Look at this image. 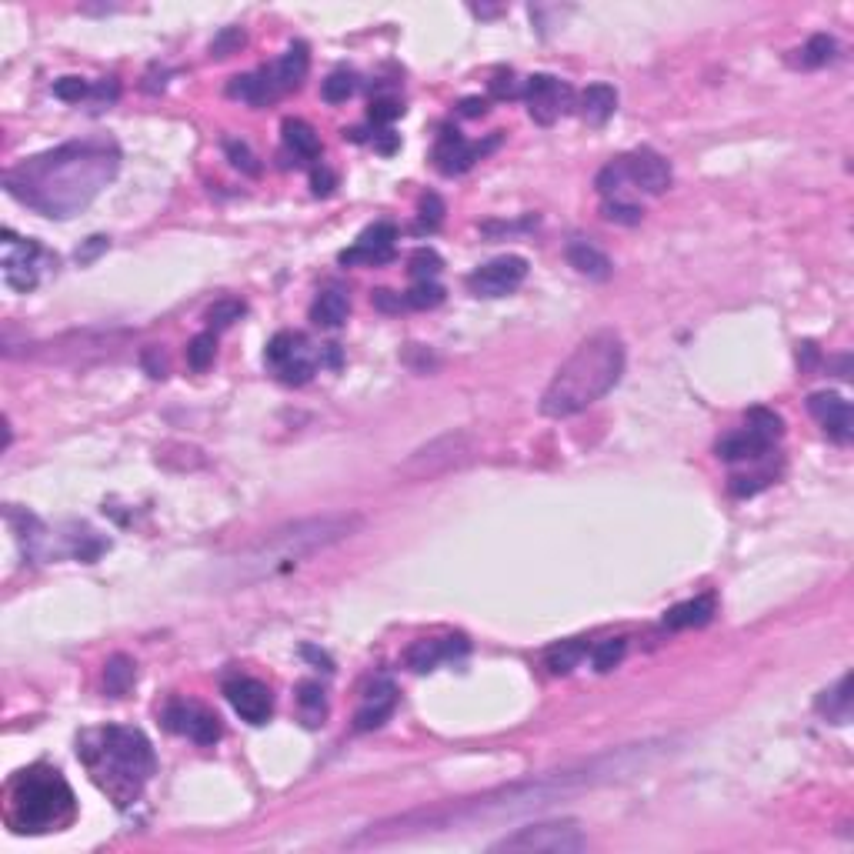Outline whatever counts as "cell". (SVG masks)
<instances>
[{"label":"cell","instance_id":"cell-1","mask_svg":"<svg viewBox=\"0 0 854 854\" xmlns=\"http://www.w3.org/2000/svg\"><path fill=\"white\" fill-rule=\"evenodd\" d=\"M121 171V151L107 137H87V141H67L44 154L14 164L4 174V187L14 201L31 211L67 221V217L87 211L94 197L104 191Z\"/></svg>","mask_w":854,"mask_h":854},{"label":"cell","instance_id":"cell-2","mask_svg":"<svg viewBox=\"0 0 854 854\" xmlns=\"http://www.w3.org/2000/svg\"><path fill=\"white\" fill-rule=\"evenodd\" d=\"M364 528V518L354 511H334V514H314V518H301L284 528H274L261 534L254 544L237 554L231 561V584H254L264 578H274L281 571H291L314 554H321L334 544L354 538Z\"/></svg>","mask_w":854,"mask_h":854},{"label":"cell","instance_id":"cell-3","mask_svg":"<svg viewBox=\"0 0 854 854\" xmlns=\"http://www.w3.org/2000/svg\"><path fill=\"white\" fill-rule=\"evenodd\" d=\"M624 374V341L614 331H594L574 347V354L554 371L541 394V414L564 421L588 411L594 401L614 391Z\"/></svg>","mask_w":854,"mask_h":854},{"label":"cell","instance_id":"cell-4","mask_svg":"<svg viewBox=\"0 0 854 854\" xmlns=\"http://www.w3.org/2000/svg\"><path fill=\"white\" fill-rule=\"evenodd\" d=\"M77 754L84 758L94 781L101 784V791L117 808H127L157 768L154 748L144 738V731L121 728V724L97 731V744L84 741V748H77Z\"/></svg>","mask_w":854,"mask_h":854},{"label":"cell","instance_id":"cell-5","mask_svg":"<svg viewBox=\"0 0 854 854\" xmlns=\"http://www.w3.org/2000/svg\"><path fill=\"white\" fill-rule=\"evenodd\" d=\"M74 791L57 768H24L7 784V821L21 834L61 831L74 821Z\"/></svg>","mask_w":854,"mask_h":854},{"label":"cell","instance_id":"cell-6","mask_svg":"<svg viewBox=\"0 0 854 854\" xmlns=\"http://www.w3.org/2000/svg\"><path fill=\"white\" fill-rule=\"evenodd\" d=\"M588 848L578 821H541L524 824V828L504 834L501 841L491 844V851H511V854H578Z\"/></svg>","mask_w":854,"mask_h":854},{"label":"cell","instance_id":"cell-7","mask_svg":"<svg viewBox=\"0 0 854 854\" xmlns=\"http://www.w3.org/2000/svg\"><path fill=\"white\" fill-rule=\"evenodd\" d=\"M474 451H478V444H474L468 431H451V434H441V438L421 444V448L397 468V474L407 481H434V478H441V474L468 464L474 458Z\"/></svg>","mask_w":854,"mask_h":854},{"label":"cell","instance_id":"cell-8","mask_svg":"<svg viewBox=\"0 0 854 854\" xmlns=\"http://www.w3.org/2000/svg\"><path fill=\"white\" fill-rule=\"evenodd\" d=\"M264 361L274 367V374L281 377L284 384L291 387H301L314 377L317 371V357L307 344L304 334H294V331H281L267 341V351H264Z\"/></svg>","mask_w":854,"mask_h":854},{"label":"cell","instance_id":"cell-9","mask_svg":"<svg viewBox=\"0 0 854 854\" xmlns=\"http://www.w3.org/2000/svg\"><path fill=\"white\" fill-rule=\"evenodd\" d=\"M4 284L17 294H27L41 284V267H44V247L31 241V237H17L14 231H4Z\"/></svg>","mask_w":854,"mask_h":854},{"label":"cell","instance_id":"cell-10","mask_svg":"<svg viewBox=\"0 0 854 854\" xmlns=\"http://www.w3.org/2000/svg\"><path fill=\"white\" fill-rule=\"evenodd\" d=\"M524 101H528V114L534 121L548 127L574 107V91L571 84H564L551 74H534L524 84Z\"/></svg>","mask_w":854,"mask_h":854},{"label":"cell","instance_id":"cell-11","mask_svg":"<svg viewBox=\"0 0 854 854\" xmlns=\"http://www.w3.org/2000/svg\"><path fill=\"white\" fill-rule=\"evenodd\" d=\"M528 277V261L521 254H504V257H494L484 267H478L471 277H468V287L471 294L478 297H504L511 291H518Z\"/></svg>","mask_w":854,"mask_h":854},{"label":"cell","instance_id":"cell-12","mask_svg":"<svg viewBox=\"0 0 854 854\" xmlns=\"http://www.w3.org/2000/svg\"><path fill=\"white\" fill-rule=\"evenodd\" d=\"M498 144H501V134H494L488 144H468L458 131H444L438 137V144H434L431 161H434V167H438L441 174L454 177V174H464L474 161H478V157L494 151Z\"/></svg>","mask_w":854,"mask_h":854},{"label":"cell","instance_id":"cell-13","mask_svg":"<svg viewBox=\"0 0 854 854\" xmlns=\"http://www.w3.org/2000/svg\"><path fill=\"white\" fill-rule=\"evenodd\" d=\"M224 694L231 708L241 714L247 724H267L274 714V694L264 681L257 678H231L224 684Z\"/></svg>","mask_w":854,"mask_h":854},{"label":"cell","instance_id":"cell-14","mask_svg":"<svg viewBox=\"0 0 854 854\" xmlns=\"http://www.w3.org/2000/svg\"><path fill=\"white\" fill-rule=\"evenodd\" d=\"M394 244H397V227L391 221H377V224L367 227L361 237H357L354 247L341 251V264H347V267H354V264H367V267L387 264L394 257Z\"/></svg>","mask_w":854,"mask_h":854},{"label":"cell","instance_id":"cell-15","mask_svg":"<svg viewBox=\"0 0 854 854\" xmlns=\"http://www.w3.org/2000/svg\"><path fill=\"white\" fill-rule=\"evenodd\" d=\"M164 724L177 734H187L197 744H214L221 738V718L214 711L201 708V704H184L174 701L171 708L164 711Z\"/></svg>","mask_w":854,"mask_h":854},{"label":"cell","instance_id":"cell-16","mask_svg":"<svg viewBox=\"0 0 854 854\" xmlns=\"http://www.w3.org/2000/svg\"><path fill=\"white\" fill-rule=\"evenodd\" d=\"M808 411L811 417L824 427L831 441L848 444L854 438V417H851V404L844 401L841 394L834 391H818L808 397Z\"/></svg>","mask_w":854,"mask_h":854},{"label":"cell","instance_id":"cell-17","mask_svg":"<svg viewBox=\"0 0 854 854\" xmlns=\"http://www.w3.org/2000/svg\"><path fill=\"white\" fill-rule=\"evenodd\" d=\"M621 161H624L628 181L638 184L644 194H664L671 187V177H674L671 164L664 161L658 151H651V147H641V151L621 157Z\"/></svg>","mask_w":854,"mask_h":854},{"label":"cell","instance_id":"cell-18","mask_svg":"<svg viewBox=\"0 0 854 854\" xmlns=\"http://www.w3.org/2000/svg\"><path fill=\"white\" fill-rule=\"evenodd\" d=\"M464 651H468V641H464V638H431V641L411 644L407 654H404V661H407V668H411V671L424 674V671L438 668L441 661L458 658V654H464Z\"/></svg>","mask_w":854,"mask_h":854},{"label":"cell","instance_id":"cell-19","mask_svg":"<svg viewBox=\"0 0 854 854\" xmlns=\"http://www.w3.org/2000/svg\"><path fill=\"white\" fill-rule=\"evenodd\" d=\"M277 94H281V87H277L274 67H261V71H254V74H237V77H231V84H227V97L244 101L251 107L271 104Z\"/></svg>","mask_w":854,"mask_h":854},{"label":"cell","instance_id":"cell-20","mask_svg":"<svg viewBox=\"0 0 854 854\" xmlns=\"http://www.w3.org/2000/svg\"><path fill=\"white\" fill-rule=\"evenodd\" d=\"M397 708V688L391 681H377L371 691L364 694L361 708L354 714V728L357 731H374L391 718Z\"/></svg>","mask_w":854,"mask_h":854},{"label":"cell","instance_id":"cell-21","mask_svg":"<svg viewBox=\"0 0 854 854\" xmlns=\"http://www.w3.org/2000/svg\"><path fill=\"white\" fill-rule=\"evenodd\" d=\"M564 254H568V264L574 271L591 277V281H608L611 277V257L604 254L598 244L584 241V237H574Z\"/></svg>","mask_w":854,"mask_h":854},{"label":"cell","instance_id":"cell-22","mask_svg":"<svg viewBox=\"0 0 854 854\" xmlns=\"http://www.w3.org/2000/svg\"><path fill=\"white\" fill-rule=\"evenodd\" d=\"M714 611H718V604H714L711 594H701V598L674 604V608L664 614V628H671V631L704 628V624H711Z\"/></svg>","mask_w":854,"mask_h":854},{"label":"cell","instance_id":"cell-23","mask_svg":"<svg viewBox=\"0 0 854 854\" xmlns=\"http://www.w3.org/2000/svg\"><path fill=\"white\" fill-rule=\"evenodd\" d=\"M768 451H771V444L764 441V438H758L754 431H748V427H741V431H734V434H728L724 441H718V458H721V461H731V464H738V461H758V458H764Z\"/></svg>","mask_w":854,"mask_h":854},{"label":"cell","instance_id":"cell-24","mask_svg":"<svg viewBox=\"0 0 854 854\" xmlns=\"http://www.w3.org/2000/svg\"><path fill=\"white\" fill-rule=\"evenodd\" d=\"M307 71H311V54H307V44L304 41H294L291 47L284 51L281 61L274 64V77H277V87L284 91H294V87L304 84Z\"/></svg>","mask_w":854,"mask_h":854},{"label":"cell","instance_id":"cell-25","mask_svg":"<svg viewBox=\"0 0 854 854\" xmlns=\"http://www.w3.org/2000/svg\"><path fill=\"white\" fill-rule=\"evenodd\" d=\"M281 131H284V147L297 157V164H307V161H317V157H321V137L314 134V127L307 121L287 117Z\"/></svg>","mask_w":854,"mask_h":854},{"label":"cell","instance_id":"cell-26","mask_svg":"<svg viewBox=\"0 0 854 854\" xmlns=\"http://www.w3.org/2000/svg\"><path fill=\"white\" fill-rule=\"evenodd\" d=\"M574 107H578L588 124H604L614 111H618V91H614L611 84H591L588 91H581Z\"/></svg>","mask_w":854,"mask_h":854},{"label":"cell","instance_id":"cell-27","mask_svg":"<svg viewBox=\"0 0 854 854\" xmlns=\"http://www.w3.org/2000/svg\"><path fill=\"white\" fill-rule=\"evenodd\" d=\"M347 314H351V297L341 287H327L311 304V321L317 327H341L347 321Z\"/></svg>","mask_w":854,"mask_h":854},{"label":"cell","instance_id":"cell-28","mask_svg":"<svg viewBox=\"0 0 854 854\" xmlns=\"http://www.w3.org/2000/svg\"><path fill=\"white\" fill-rule=\"evenodd\" d=\"M814 708H818V714H824L831 724H848V718H851V674H844L834 688L821 691L818 701H814Z\"/></svg>","mask_w":854,"mask_h":854},{"label":"cell","instance_id":"cell-29","mask_svg":"<svg viewBox=\"0 0 854 854\" xmlns=\"http://www.w3.org/2000/svg\"><path fill=\"white\" fill-rule=\"evenodd\" d=\"M584 658H588V641L571 638V641H561V644H554V648H548L544 664H548L551 674H571Z\"/></svg>","mask_w":854,"mask_h":854},{"label":"cell","instance_id":"cell-30","mask_svg":"<svg viewBox=\"0 0 854 854\" xmlns=\"http://www.w3.org/2000/svg\"><path fill=\"white\" fill-rule=\"evenodd\" d=\"M137 681V664L127 658V654H114L111 661H107L104 668V688L111 698H124L127 691L134 688Z\"/></svg>","mask_w":854,"mask_h":854},{"label":"cell","instance_id":"cell-31","mask_svg":"<svg viewBox=\"0 0 854 854\" xmlns=\"http://www.w3.org/2000/svg\"><path fill=\"white\" fill-rule=\"evenodd\" d=\"M297 704H301V718L307 728H317V724H324L327 718V698H324V688L317 681H304L301 688H297Z\"/></svg>","mask_w":854,"mask_h":854},{"label":"cell","instance_id":"cell-32","mask_svg":"<svg viewBox=\"0 0 854 854\" xmlns=\"http://www.w3.org/2000/svg\"><path fill=\"white\" fill-rule=\"evenodd\" d=\"M798 57H794V64L804 67V71H814V67H824L834 61V54H838V44H834V37L828 34H814L808 44L801 47V51H794Z\"/></svg>","mask_w":854,"mask_h":854},{"label":"cell","instance_id":"cell-33","mask_svg":"<svg viewBox=\"0 0 854 854\" xmlns=\"http://www.w3.org/2000/svg\"><path fill=\"white\" fill-rule=\"evenodd\" d=\"M624 654H628V638H608L591 648V664L598 674H608L624 661Z\"/></svg>","mask_w":854,"mask_h":854},{"label":"cell","instance_id":"cell-34","mask_svg":"<svg viewBox=\"0 0 854 854\" xmlns=\"http://www.w3.org/2000/svg\"><path fill=\"white\" fill-rule=\"evenodd\" d=\"M748 431H754L758 438L774 444L784 434V421H781V414L768 411V407H751V411H748Z\"/></svg>","mask_w":854,"mask_h":854},{"label":"cell","instance_id":"cell-35","mask_svg":"<svg viewBox=\"0 0 854 854\" xmlns=\"http://www.w3.org/2000/svg\"><path fill=\"white\" fill-rule=\"evenodd\" d=\"M214 354H217V334L214 331H201L187 344V364L191 371H207L214 364Z\"/></svg>","mask_w":854,"mask_h":854},{"label":"cell","instance_id":"cell-36","mask_svg":"<svg viewBox=\"0 0 854 854\" xmlns=\"http://www.w3.org/2000/svg\"><path fill=\"white\" fill-rule=\"evenodd\" d=\"M404 301L414 311H431V307H438L444 301V287L438 281H414L411 291L404 294Z\"/></svg>","mask_w":854,"mask_h":854},{"label":"cell","instance_id":"cell-37","mask_svg":"<svg viewBox=\"0 0 854 854\" xmlns=\"http://www.w3.org/2000/svg\"><path fill=\"white\" fill-rule=\"evenodd\" d=\"M354 91H357V77L351 71H334L321 87L327 104H344L347 97H354Z\"/></svg>","mask_w":854,"mask_h":854},{"label":"cell","instance_id":"cell-38","mask_svg":"<svg viewBox=\"0 0 854 854\" xmlns=\"http://www.w3.org/2000/svg\"><path fill=\"white\" fill-rule=\"evenodd\" d=\"M441 267H444L441 254L431 251V247H421V251L411 254V277L414 281H438Z\"/></svg>","mask_w":854,"mask_h":854},{"label":"cell","instance_id":"cell-39","mask_svg":"<svg viewBox=\"0 0 854 854\" xmlns=\"http://www.w3.org/2000/svg\"><path fill=\"white\" fill-rule=\"evenodd\" d=\"M241 317H244V304L234 301V297H224V301H217L211 311H207L211 331H224V327H231L234 321H241Z\"/></svg>","mask_w":854,"mask_h":854},{"label":"cell","instance_id":"cell-40","mask_svg":"<svg viewBox=\"0 0 854 854\" xmlns=\"http://www.w3.org/2000/svg\"><path fill=\"white\" fill-rule=\"evenodd\" d=\"M628 181V174H624V161L618 157V161H611L608 167H601L598 177H594V187H598V194L611 197L621 191V184Z\"/></svg>","mask_w":854,"mask_h":854},{"label":"cell","instance_id":"cell-41","mask_svg":"<svg viewBox=\"0 0 854 854\" xmlns=\"http://www.w3.org/2000/svg\"><path fill=\"white\" fill-rule=\"evenodd\" d=\"M94 87L84 81V77H61V81L54 84V97H61V101L67 104H81L84 97H91Z\"/></svg>","mask_w":854,"mask_h":854},{"label":"cell","instance_id":"cell-42","mask_svg":"<svg viewBox=\"0 0 854 854\" xmlns=\"http://www.w3.org/2000/svg\"><path fill=\"white\" fill-rule=\"evenodd\" d=\"M244 41L247 37H244L241 27H224V31L211 41V57H231V54L241 51Z\"/></svg>","mask_w":854,"mask_h":854},{"label":"cell","instance_id":"cell-43","mask_svg":"<svg viewBox=\"0 0 854 854\" xmlns=\"http://www.w3.org/2000/svg\"><path fill=\"white\" fill-rule=\"evenodd\" d=\"M601 214L608 217V221H614V224H624V227H634V224H641V217H644V211H641V207H634V204H624V201H604Z\"/></svg>","mask_w":854,"mask_h":854},{"label":"cell","instance_id":"cell-44","mask_svg":"<svg viewBox=\"0 0 854 854\" xmlns=\"http://www.w3.org/2000/svg\"><path fill=\"white\" fill-rule=\"evenodd\" d=\"M421 231H438L444 221V201L438 194H424L421 197Z\"/></svg>","mask_w":854,"mask_h":854},{"label":"cell","instance_id":"cell-45","mask_svg":"<svg viewBox=\"0 0 854 854\" xmlns=\"http://www.w3.org/2000/svg\"><path fill=\"white\" fill-rule=\"evenodd\" d=\"M224 147H227V157H231V164L237 167V171H244V174H257V171H261V164H257V157L251 154V147H247V144L227 141Z\"/></svg>","mask_w":854,"mask_h":854},{"label":"cell","instance_id":"cell-46","mask_svg":"<svg viewBox=\"0 0 854 854\" xmlns=\"http://www.w3.org/2000/svg\"><path fill=\"white\" fill-rule=\"evenodd\" d=\"M401 114H404V107L401 101H394V97H377V101H371V111H367V117H371L374 124H391Z\"/></svg>","mask_w":854,"mask_h":854},{"label":"cell","instance_id":"cell-47","mask_svg":"<svg viewBox=\"0 0 854 854\" xmlns=\"http://www.w3.org/2000/svg\"><path fill=\"white\" fill-rule=\"evenodd\" d=\"M107 247H111V241L97 234V237H91V241H87L84 247H77V254H74V257H77V264H91V261H97V257H101V254L107 251Z\"/></svg>","mask_w":854,"mask_h":854},{"label":"cell","instance_id":"cell-48","mask_svg":"<svg viewBox=\"0 0 854 854\" xmlns=\"http://www.w3.org/2000/svg\"><path fill=\"white\" fill-rule=\"evenodd\" d=\"M117 94H121V87H117V81L114 77H107V81H101L94 87V104H97V111H101V107H107V104H114L117 101Z\"/></svg>","mask_w":854,"mask_h":854},{"label":"cell","instance_id":"cell-49","mask_svg":"<svg viewBox=\"0 0 854 854\" xmlns=\"http://www.w3.org/2000/svg\"><path fill=\"white\" fill-rule=\"evenodd\" d=\"M334 184H337V177L327 171V167H314V174H311V191H314L317 197H327V194H331Z\"/></svg>","mask_w":854,"mask_h":854},{"label":"cell","instance_id":"cell-50","mask_svg":"<svg viewBox=\"0 0 854 854\" xmlns=\"http://www.w3.org/2000/svg\"><path fill=\"white\" fill-rule=\"evenodd\" d=\"M374 307L377 311H401V307H407V301L401 294H394V291H374Z\"/></svg>","mask_w":854,"mask_h":854},{"label":"cell","instance_id":"cell-51","mask_svg":"<svg viewBox=\"0 0 854 854\" xmlns=\"http://www.w3.org/2000/svg\"><path fill=\"white\" fill-rule=\"evenodd\" d=\"M371 144H374V151H381V154H394V151H397V144H401V137H397L394 131H377V134L371 137Z\"/></svg>","mask_w":854,"mask_h":854},{"label":"cell","instance_id":"cell-52","mask_svg":"<svg viewBox=\"0 0 854 854\" xmlns=\"http://www.w3.org/2000/svg\"><path fill=\"white\" fill-rule=\"evenodd\" d=\"M511 81H514V74H511V71H508V74H504V71H501V74H494V81H491V94H494V97H514L518 91H514V84H511Z\"/></svg>","mask_w":854,"mask_h":854},{"label":"cell","instance_id":"cell-53","mask_svg":"<svg viewBox=\"0 0 854 854\" xmlns=\"http://www.w3.org/2000/svg\"><path fill=\"white\" fill-rule=\"evenodd\" d=\"M461 114L464 117H484L488 114V101H481V97H468V101H461Z\"/></svg>","mask_w":854,"mask_h":854},{"label":"cell","instance_id":"cell-54","mask_svg":"<svg viewBox=\"0 0 854 854\" xmlns=\"http://www.w3.org/2000/svg\"><path fill=\"white\" fill-rule=\"evenodd\" d=\"M304 654H307V658H314L317 664H324V671H331V661H327V654H324V651H317V648H304Z\"/></svg>","mask_w":854,"mask_h":854}]
</instances>
